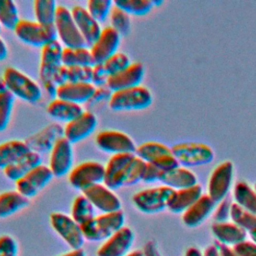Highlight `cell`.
<instances>
[{
  "label": "cell",
  "mask_w": 256,
  "mask_h": 256,
  "mask_svg": "<svg viewBox=\"0 0 256 256\" xmlns=\"http://www.w3.org/2000/svg\"><path fill=\"white\" fill-rule=\"evenodd\" d=\"M124 226L125 215L122 210L95 215L81 225L84 238L89 242H104Z\"/></svg>",
  "instance_id": "1"
},
{
  "label": "cell",
  "mask_w": 256,
  "mask_h": 256,
  "mask_svg": "<svg viewBox=\"0 0 256 256\" xmlns=\"http://www.w3.org/2000/svg\"><path fill=\"white\" fill-rule=\"evenodd\" d=\"M2 79L6 89L14 97H18L28 103H37L42 98V89L31 77L15 67H7Z\"/></svg>",
  "instance_id": "2"
},
{
  "label": "cell",
  "mask_w": 256,
  "mask_h": 256,
  "mask_svg": "<svg viewBox=\"0 0 256 256\" xmlns=\"http://www.w3.org/2000/svg\"><path fill=\"white\" fill-rule=\"evenodd\" d=\"M63 46L59 40L53 41L41 48L39 78L45 92L51 96H56L57 85L53 82V77L62 65Z\"/></svg>",
  "instance_id": "3"
},
{
  "label": "cell",
  "mask_w": 256,
  "mask_h": 256,
  "mask_svg": "<svg viewBox=\"0 0 256 256\" xmlns=\"http://www.w3.org/2000/svg\"><path fill=\"white\" fill-rule=\"evenodd\" d=\"M153 102V95L151 91L143 86L115 91L112 93L108 106L112 111H138L144 110L151 106Z\"/></svg>",
  "instance_id": "4"
},
{
  "label": "cell",
  "mask_w": 256,
  "mask_h": 256,
  "mask_svg": "<svg viewBox=\"0 0 256 256\" xmlns=\"http://www.w3.org/2000/svg\"><path fill=\"white\" fill-rule=\"evenodd\" d=\"M174 191L166 185L142 189L132 196V203L142 213H159L168 208Z\"/></svg>",
  "instance_id": "5"
},
{
  "label": "cell",
  "mask_w": 256,
  "mask_h": 256,
  "mask_svg": "<svg viewBox=\"0 0 256 256\" xmlns=\"http://www.w3.org/2000/svg\"><path fill=\"white\" fill-rule=\"evenodd\" d=\"M13 32L21 42L32 47L42 48L58 40L54 25H44L26 19H21Z\"/></svg>",
  "instance_id": "6"
},
{
  "label": "cell",
  "mask_w": 256,
  "mask_h": 256,
  "mask_svg": "<svg viewBox=\"0 0 256 256\" xmlns=\"http://www.w3.org/2000/svg\"><path fill=\"white\" fill-rule=\"evenodd\" d=\"M180 166L193 167L211 163L215 153L211 146L202 142H180L171 147Z\"/></svg>",
  "instance_id": "7"
},
{
  "label": "cell",
  "mask_w": 256,
  "mask_h": 256,
  "mask_svg": "<svg viewBox=\"0 0 256 256\" xmlns=\"http://www.w3.org/2000/svg\"><path fill=\"white\" fill-rule=\"evenodd\" d=\"M54 27L56 29L59 42L63 44L64 47L78 48L87 46L75 23L71 10L66 6L58 5Z\"/></svg>",
  "instance_id": "8"
},
{
  "label": "cell",
  "mask_w": 256,
  "mask_h": 256,
  "mask_svg": "<svg viewBox=\"0 0 256 256\" xmlns=\"http://www.w3.org/2000/svg\"><path fill=\"white\" fill-rule=\"evenodd\" d=\"M104 176L105 165L95 160H88L72 168L68 174V181L73 188L84 191L92 185L103 183Z\"/></svg>",
  "instance_id": "9"
},
{
  "label": "cell",
  "mask_w": 256,
  "mask_h": 256,
  "mask_svg": "<svg viewBox=\"0 0 256 256\" xmlns=\"http://www.w3.org/2000/svg\"><path fill=\"white\" fill-rule=\"evenodd\" d=\"M50 225L62 240L71 248H82L86 241L82 227L70 215L63 212H53L49 217Z\"/></svg>",
  "instance_id": "10"
},
{
  "label": "cell",
  "mask_w": 256,
  "mask_h": 256,
  "mask_svg": "<svg viewBox=\"0 0 256 256\" xmlns=\"http://www.w3.org/2000/svg\"><path fill=\"white\" fill-rule=\"evenodd\" d=\"M234 164L230 160L219 163L211 171L207 183V194L216 202L227 197L232 187Z\"/></svg>",
  "instance_id": "11"
},
{
  "label": "cell",
  "mask_w": 256,
  "mask_h": 256,
  "mask_svg": "<svg viewBox=\"0 0 256 256\" xmlns=\"http://www.w3.org/2000/svg\"><path fill=\"white\" fill-rule=\"evenodd\" d=\"M135 157L136 155L134 153L112 155L105 165L103 183L112 190H117L125 186L131 164Z\"/></svg>",
  "instance_id": "12"
},
{
  "label": "cell",
  "mask_w": 256,
  "mask_h": 256,
  "mask_svg": "<svg viewBox=\"0 0 256 256\" xmlns=\"http://www.w3.org/2000/svg\"><path fill=\"white\" fill-rule=\"evenodd\" d=\"M96 146L103 152L112 155L134 153L136 144L134 140L126 133L119 130H103L95 137Z\"/></svg>",
  "instance_id": "13"
},
{
  "label": "cell",
  "mask_w": 256,
  "mask_h": 256,
  "mask_svg": "<svg viewBox=\"0 0 256 256\" xmlns=\"http://www.w3.org/2000/svg\"><path fill=\"white\" fill-rule=\"evenodd\" d=\"M53 177L54 175L49 166L40 164L15 182L16 190L26 198L30 199L35 197L42 189H44Z\"/></svg>",
  "instance_id": "14"
},
{
  "label": "cell",
  "mask_w": 256,
  "mask_h": 256,
  "mask_svg": "<svg viewBox=\"0 0 256 256\" xmlns=\"http://www.w3.org/2000/svg\"><path fill=\"white\" fill-rule=\"evenodd\" d=\"M94 208L101 213H111L120 211L122 203L114 190L107 187L104 183L92 185L82 191Z\"/></svg>",
  "instance_id": "15"
},
{
  "label": "cell",
  "mask_w": 256,
  "mask_h": 256,
  "mask_svg": "<svg viewBox=\"0 0 256 256\" xmlns=\"http://www.w3.org/2000/svg\"><path fill=\"white\" fill-rule=\"evenodd\" d=\"M64 137V127L59 123H50L24 141L31 151L41 154L50 153L56 142Z\"/></svg>",
  "instance_id": "16"
},
{
  "label": "cell",
  "mask_w": 256,
  "mask_h": 256,
  "mask_svg": "<svg viewBox=\"0 0 256 256\" xmlns=\"http://www.w3.org/2000/svg\"><path fill=\"white\" fill-rule=\"evenodd\" d=\"M49 154L48 166L54 177L61 178L68 175L73 168L72 143L62 137L56 142Z\"/></svg>",
  "instance_id": "17"
},
{
  "label": "cell",
  "mask_w": 256,
  "mask_h": 256,
  "mask_svg": "<svg viewBox=\"0 0 256 256\" xmlns=\"http://www.w3.org/2000/svg\"><path fill=\"white\" fill-rule=\"evenodd\" d=\"M135 240V235L133 230L124 226L113 235H111L108 239H106L100 247L97 249V256H126Z\"/></svg>",
  "instance_id": "18"
},
{
  "label": "cell",
  "mask_w": 256,
  "mask_h": 256,
  "mask_svg": "<svg viewBox=\"0 0 256 256\" xmlns=\"http://www.w3.org/2000/svg\"><path fill=\"white\" fill-rule=\"evenodd\" d=\"M121 35L111 26L102 29L97 40L90 46L95 64H103L112 55L118 52Z\"/></svg>",
  "instance_id": "19"
},
{
  "label": "cell",
  "mask_w": 256,
  "mask_h": 256,
  "mask_svg": "<svg viewBox=\"0 0 256 256\" xmlns=\"http://www.w3.org/2000/svg\"><path fill=\"white\" fill-rule=\"evenodd\" d=\"M97 124L96 115L92 111L84 110L81 115L64 126V137L72 144L78 143L88 138L96 130Z\"/></svg>",
  "instance_id": "20"
},
{
  "label": "cell",
  "mask_w": 256,
  "mask_h": 256,
  "mask_svg": "<svg viewBox=\"0 0 256 256\" xmlns=\"http://www.w3.org/2000/svg\"><path fill=\"white\" fill-rule=\"evenodd\" d=\"M145 76V67L141 62H132L124 70L109 76L107 87L112 91H119L141 85Z\"/></svg>",
  "instance_id": "21"
},
{
  "label": "cell",
  "mask_w": 256,
  "mask_h": 256,
  "mask_svg": "<svg viewBox=\"0 0 256 256\" xmlns=\"http://www.w3.org/2000/svg\"><path fill=\"white\" fill-rule=\"evenodd\" d=\"M71 13L86 44L88 46H92L102 32L100 23L97 22L90 15L88 10L81 5L73 6Z\"/></svg>",
  "instance_id": "22"
},
{
  "label": "cell",
  "mask_w": 256,
  "mask_h": 256,
  "mask_svg": "<svg viewBox=\"0 0 256 256\" xmlns=\"http://www.w3.org/2000/svg\"><path fill=\"white\" fill-rule=\"evenodd\" d=\"M95 88L96 87L92 83L67 82L57 87L55 98L81 105L89 103Z\"/></svg>",
  "instance_id": "23"
},
{
  "label": "cell",
  "mask_w": 256,
  "mask_h": 256,
  "mask_svg": "<svg viewBox=\"0 0 256 256\" xmlns=\"http://www.w3.org/2000/svg\"><path fill=\"white\" fill-rule=\"evenodd\" d=\"M216 202L208 195L203 194L187 210L182 213V222L185 226L193 228L199 226L213 213Z\"/></svg>",
  "instance_id": "24"
},
{
  "label": "cell",
  "mask_w": 256,
  "mask_h": 256,
  "mask_svg": "<svg viewBox=\"0 0 256 256\" xmlns=\"http://www.w3.org/2000/svg\"><path fill=\"white\" fill-rule=\"evenodd\" d=\"M211 231L216 238V241L231 247L246 240L248 234L244 229L232 221L213 222L211 225Z\"/></svg>",
  "instance_id": "25"
},
{
  "label": "cell",
  "mask_w": 256,
  "mask_h": 256,
  "mask_svg": "<svg viewBox=\"0 0 256 256\" xmlns=\"http://www.w3.org/2000/svg\"><path fill=\"white\" fill-rule=\"evenodd\" d=\"M159 181L174 190H179L198 184L196 174L189 168L179 166L167 172H162Z\"/></svg>",
  "instance_id": "26"
},
{
  "label": "cell",
  "mask_w": 256,
  "mask_h": 256,
  "mask_svg": "<svg viewBox=\"0 0 256 256\" xmlns=\"http://www.w3.org/2000/svg\"><path fill=\"white\" fill-rule=\"evenodd\" d=\"M40 164H42V156L37 152L30 151L13 164L4 168L3 173L7 179L16 182Z\"/></svg>",
  "instance_id": "27"
},
{
  "label": "cell",
  "mask_w": 256,
  "mask_h": 256,
  "mask_svg": "<svg viewBox=\"0 0 256 256\" xmlns=\"http://www.w3.org/2000/svg\"><path fill=\"white\" fill-rule=\"evenodd\" d=\"M46 111L51 118L67 124L81 115L84 112V109L79 104L54 98L48 104Z\"/></svg>",
  "instance_id": "28"
},
{
  "label": "cell",
  "mask_w": 256,
  "mask_h": 256,
  "mask_svg": "<svg viewBox=\"0 0 256 256\" xmlns=\"http://www.w3.org/2000/svg\"><path fill=\"white\" fill-rule=\"evenodd\" d=\"M202 195L203 192L200 184L175 190L167 209L172 213H183Z\"/></svg>",
  "instance_id": "29"
},
{
  "label": "cell",
  "mask_w": 256,
  "mask_h": 256,
  "mask_svg": "<svg viewBox=\"0 0 256 256\" xmlns=\"http://www.w3.org/2000/svg\"><path fill=\"white\" fill-rule=\"evenodd\" d=\"M31 150L24 140H8L0 143V169L13 164Z\"/></svg>",
  "instance_id": "30"
},
{
  "label": "cell",
  "mask_w": 256,
  "mask_h": 256,
  "mask_svg": "<svg viewBox=\"0 0 256 256\" xmlns=\"http://www.w3.org/2000/svg\"><path fill=\"white\" fill-rule=\"evenodd\" d=\"M29 205V199L17 190L0 193V218H7Z\"/></svg>",
  "instance_id": "31"
},
{
  "label": "cell",
  "mask_w": 256,
  "mask_h": 256,
  "mask_svg": "<svg viewBox=\"0 0 256 256\" xmlns=\"http://www.w3.org/2000/svg\"><path fill=\"white\" fill-rule=\"evenodd\" d=\"M62 64L68 67L95 65L90 48L87 47H63Z\"/></svg>",
  "instance_id": "32"
},
{
  "label": "cell",
  "mask_w": 256,
  "mask_h": 256,
  "mask_svg": "<svg viewBox=\"0 0 256 256\" xmlns=\"http://www.w3.org/2000/svg\"><path fill=\"white\" fill-rule=\"evenodd\" d=\"M234 202L256 215V191L245 181H237L233 187Z\"/></svg>",
  "instance_id": "33"
},
{
  "label": "cell",
  "mask_w": 256,
  "mask_h": 256,
  "mask_svg": "<svg viewBox=\"0 0 256 256\" xmlns=\"http://www.w3.org/2000/svg\"><path fill=\"white\" fill-rule=\"evenodd\" d=\"M171 147L158 141H147L137 146L135 155L148 163H154L162 156L171 153Z\"/></svg>",
  "instance_id": "34"
},
{
  "label": "cell",
  "mask_w": 256,
  "mask_h": 256,
  "mask_svg": "<svg viewBox=\"0 0 256 256\" xmlns=\"http://www.w3.org/2000/svg\"><path fill=\"white\" fill-rule=\"evenodd\" d=\"M70 216L79 225H83L95 216V208L88 198L81 194L74 198L71 205Z\"/></svg>",
  "instance_id": "35"
},
{
  "label": "cell",
  "mask_w": 256,
  "mask_h": 256,
  "mask_svg": "<svg viewBox=\"0 0 256 256\" xmlns=\"http://www.w3.org/2000/svg\"><path fill=\"white\" fill-rule=\"evenodd\" d=\"M57 7L54 0H35L33 3L35 21L44 25H54Z\"/></svg>",
  "instance_id": "36"
},
{
  "label": "cell",
  "mask_w": 256,
  "mask_h": 256,
  "mask_svg": "<svg viewBox=\"0 0 256 256\" xmlns=\"http://www.w3.org/2000/svg\"><path fill=\"white\" fill-rule=\"evenodd\" d=\"M20 20L16 3L12 0H0V25L14 31Z\"/></svg>",
  "instance_id": "37"
},
{
  "label": "cell",
  "mask_w": 256,
  "mask_h": 256,
  "mask_svg": "<svg viewBox=\"0 0 256 256\" xmlns=\"http://www.w3.org/2000/svg\"><path fill=\"white\" fill-rule=\"evenodd\" d=\"M230 219L233 223L244 229L247 233L256 229V215L249 212L235 202H232Z\"/></svg>",
  "instance_id": "38"
},
{
  "label": "cell",
  "mask_w": 256,
  "mask_h": 256,
  "mask_svg": "<svg viewBox=\"0 0 256 256\" xmlns=\"http://www.w3.org/2000/svg\"><path fill=\"white\" fill-rule=\"evenodd\" d=\"M114 4L130 16H145L154 8L152 0H115Z\"/></svg>",
  "instance_id": "39"
},
{
  "label": "cell",
  "mask_w": 256,
  "mask_h": 256,
  "mask_svg": "<svg viewBox=\"0 0 256 256\" xmlns=\"http://www.w3.org/2000/svg\"><path fill=\"white\" fill-rule=\"evenodd\" d=\"M109 20L111 23V27L114 28L121 36L127 35L131 30V17L130 15L122 10L120 7L113 5Z\"/></svg>",
  "instance_id": "40"
},
{
  "label": "cell",
  "mask_w": 256,
  "mask_h": 256,
  "mask_svg": "<svg viewBox=\"0 0 256 256\" xmlns=\"http://www.w3.org/2000/svg\"><path fill=\"white\" fill-rule=\"evenodd\" d=\"M14 100V95L7 89L0 91V132L6 130L10 123Z\"/></svg>",
  "instance_id": "41"
},
{
  "label": "cell",
  "mask_w": 256,
  "mask_h": 256,
  "mask_svg": "<svg viewBox=\"0 0 256 256\" xmlns=\"http://www.w3.org/2000/svg\"><path fill=\"white\" fill-rule=\"evenodd\" d=\"M113 5L112 0H89L86 9L97 22L102 23L109 18Z\"/></svg>",
  "instance_id": "42"
},
{
  "label": "cell",
  "mask_w": 256,
  "mask_h": 256,
  "mask_svg": "<svg viewBox=\"0 0 256 256\" xmlns=\"http://www.w3.org/2000/svg\"><path fill=\"white\" fill-rule=\"evenodd\" d=\"M131 60L129 56L123 52H117L114 55H112L108 60H106L103 64L108 72V74L111 76L113 74H116L125 68H127L131 64Z\"/></svg>",
  "instance_id": "43"
},
{
  "label": "cell",
  "mask_w": 256,
  "mask_h": 256,
  "mask_svg": "<svg viewBox=\"0 0 256 256\" xmlns=\"http://www.w3.org/2000/svg\"><path fill=\"white\" fill-rule=\"evenodd\" d=\"M93 66H72L68 67V82L92 83Z\"/></svg>",
  "instance_id": "44"
},
{
  "label": "cell",
  "mask_w": 256,
  "mask_h": 256,
  "mask_svg": "<svg viewBox=\"0 0 256 256\" xmlns=\"http://www.w3.org/2000/svg\"><path fill=\"white\" fill-rule=\"evenodd\" d=\"M145 164H146V162L143 161L142 159H140L139 157L136 156L134 158V160H133V162L131 164L130 170H129V175H128V178H127L125 186L136 185L137 183L142 181Z\"/></svg>",
  "instance_id": "45"
},
{
  "label": "cell",
  "mask_w": 256,
  "mask_h": 256,
  "mask_svg": "<svg viewBox=\"0 0 256 256\" xmlns=\"http://www.w3.org/2000/svg\"><path fill=\"white\" fill-rule=\"evenodd\" d=\"M231 200L226 197L223 200L216 203V206L212 213V218L214 222H225L228 221L230 218V211H231Z\"/></svg>",
  "instance_id": "46"
},
{
  "label": "cell",
  "mask_w": 256,
  "mask_h": 256,
  "mask_svg": "<svg viewBox=\"0 0 256 256\" xmlns=\"http://www.w3.org/2000/svg\"><path fill=\"white\" fill-rule=\"evenodd\" d=\"M0 256H18V243L11 235L0 236Z\"/></svg>",
  "instance_id": "47"
},
{
  "label": "cell",
  "mask_w": 256,
  "mask_h": 256,
  "mask_svg": "<svg viewBox=\"0 0 256 256\" xmlns=\"http://www.w3.org/2000/svg\"><path fill=\"white\" fill-rule=\"evenodd\" d=\"M109 74L104 66V64H95L92 68V84L95 87L106 86Z\"/></svg>",
  "instance_id": "48"
},
{
  "label": "cell",
  "mask_w": 256,
  "mask_h": 256,
  "mask_svg": "<svg viewBox=\"0 0 256 256\" xmlns=\"http://www.w3.org/2000/svg\"><path fill=\"white\" fill-rule=\"evenodd\" d=\"M238 256H256V243L252 240H244L233 246Z\"/></svg>",
  "instance_id": "49"
},
{
  "label": "cell",
  "mask_w": 256,
  "mask_h": 256,
  "mask_svg": "<svg viewBox=\"0 0 256 256\" xmlns=\"http://www.w3.org/2000/svg\"><path fill=\"white\" fill-rule=\"evenodd\" d=\"M161 173H162V171L159 168H157L154 164L146 162L144 172H143L142 181L145 183H153V182L159 181Z\"/></svg>",
  "instance_id": "50"
},
{
  "label": "cell",
  "mask_w": 256,
  "mask_h": 256,
  "mask_svg": "<svg viewBox=\"0 0 256 256\" xmlns=\"http://www.w3.org/2000/svg\"><path fill=\"white\" fill-rule=\"evenodd\" d=\"M112 91L106 86H100V87H96L95 91L93 93V96L91 98V100L89 101V103L92 104H97V103H102L104 101H109L112 95Z\"/></svg>",
  "instance_id": "51"
},
{
  "label": "cell",
  "mask_w": 256,
  "mask_h": 256,
  "mask_svg": "<svg viewBox=\"0 0 256 256\" xmlns=\"http://www.w3.org/2000/svg\"><path fill=\"white\" fill-rule=\"evenodd\" d=\"M53 82L58 86L68 82V66L61 65L53 77Z\"/></svg>",
  "instance_id": "52"
},
{
  "label": "cell",
  "mask_w": 256,
  "mask_h": 256,
  "mask_svg": "<svg viewBox=\"0 0 256 256\" xmlns=\"http://www.w3.org/2000/svg\"><path fill=\"white\" fill-rule=\"evenodd\" d=\"M215 246L217 247L219 253L221 256H238V254L235 252L233 247L225 245L223 243H220L218 241H215Z\"/></svg>",
  "instance_id": "53"
},
{
  "label": "cell",
  "mask_w": 256,
  "mask_h": 256,
  "mask_svg": "<svg viewBox=\"0 0 256 256\" xmlns=\"http://www.w3.org/2000/svg\"><path fill=\"white\" fill-rule=\"evenodd\" d=\"M142 252H143L144 256H161V254L159 253V251L153 241L147 242L145 244Z\"/></svg>",
  "instance_id": "54"
},
{
  "label": "cell",
  "mask_w": 256,
  "mask_h": 256,
  "mask_svg": "<svg viewBox=\"0 0 256 256\" xmlns=\"http://www.w3.org/2000/svg\"><path fill=\"white\" fill-rule=\"evenodd\" d=\"M203 256H221L215 244L207 246L203 251Z\"/></svg>",
  "instance_id": "55"
},
{
  "label": "cell",
  "mask_w": 256,
  "mask_h": 256,
  "mask_svg": "<svg viewBox=\"0 0 256 256\" xmlns=\"http://www.w3.org/2000/svg\"><path fill=\"white\" fill-rule=\"evenodd\" d=\"M59 256H87V255L83 248H79V249H70L69 251H67Z\"/></svg>",
  "instance_id": "56"
},
{
  "label": "cell",
  "mask_w": 256,
  "mask_h": 256,
  "mask_svg": "<svg viewBox=\"0 0 256 256\" xmlns=\"http://www.w3.org/2000/svg\"><path fill=\"white\" fill-rule=\"evenodd\" d=\"M8 56V48L5 41L0 36V61H3Z\"/></svg>",
  "instance_id": "57"
},
{
  "label": "cell",
  "mask_w": 256,
  "mask_h": 256,
  "mask_svg": "<svg viewBox=\"0 0 256 256\" xmlns=\"http://www.w3.org/2000/svg\"><path fill=\"white\" fill-rule=\"evenodd\" d=\"M184 256H203V252L200 249H198L197 247L192 246L186 250Z\"/></svg>",
  "instance_id": "58"
},
{
  "label": "cell",
  "mask_w": 256,
  "mask_h": 256,
  "mask_svg": "<svg viewBox=\"0 0 256 256\" xmlns=\"http://www.w3.org/2000/svg\"><path fill=\"white\" fill-rule=\"evenodd\" d=\"M126 256H144L142 250H133L130 251Z\"/></svg>",
  "instance_id": "59"
},
{
  "label": "cell",
  "mask_w": 256,
  "mask_h": 256,
  "mask_svg": "<svg viewBox=\"0 0 256 256\" xmlns=\"http://www.w3.org/2000/svg\"><path fill=\"white\" fill-rule=\"evenodd\" d=\"M248 234H249V236H250L251 240H252L253 242H255V243H256V229L252 230V231H251V232H249Z\"/></svg>",
  "instance_id": "60"
},
{
  "label": "cell",
  "mask_w": 256,
  "mask_h": 256,
  "mask_svg": "<svg viewBox=\"0 0 256 256\" xmlns=\"http://www.w3.org/2000/svg\"><path fill=\"white\" fill-rule=\"evenodd\" d=\"M253 188H254V190L256 191V182H255V184H254V187H253Z\"/></svg>",
  "instance_id": "61"
},
{
  "label": "cell",
  "mask_w": 256,
  "mask_h": 256,
  "mask_svg": "<svg viewBox=\"0 0 256 256\" xmlns=\"http://www.w3.org/2000/svg\"><path fill=\"white\" fill-rule=\"evenodd\" d=\"M0 30H1V25H0Z\"/></svg>",
  "instance_id": "62"
}]
</instances>
